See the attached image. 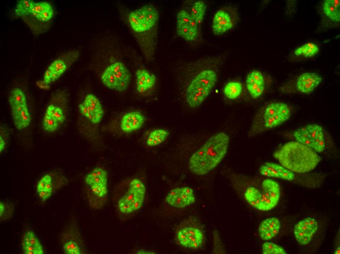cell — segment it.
Masks as SVG:
<instances>
[{
  "label": "cell",
  "instance_id": "cell-1",
  "mask_svg": "<svg viewBox=\"0 0 340 254\" xmlns=\"http://www.w3.org/2000/svg\"><path fill=\"white\" fill-rule=\"evenodd\" d=\"M224 60L223 55L209 56L178 68L177 80L188 106L197 108L205 101L218 81Z\"/></svg>",
  "mask_w": 340,
  "mask_h": 254
},
{
  "label": "cell",
  "instance_id": "cell-2",
  "mask_svg": "<svg viewBox=\"0 0 340 254\" xmlns=\"http://www.w3.org/2000/svg\"><path fill=\"white\" fill-rule=\"evenodd\" d=\"M119 13L145 60L148 63L151 62L157 43L159 18L157 8L150 3L133 9L120 7Z\"/></svg>",
  "mask_w": 340,
  "mask_h": 254
},
{
  "label": "cell",
  "instance_id": "cell-3",
  "mask_svg": "<svg viewBox=\"0 0 340 254\" xmlns=\"http://www.w3.org/2000/svg\"><path fill=\"white\" fill-rule=\"evenodd\" d=\"M229 143L230 137L224 131L209 134L204 143L190 156L188 169L196 175L208 174L223 159Z\"/></svg>",
  "mask_w": 340,
  "mask_h": 254
},
{
  "label": "cell",
  "instance_id": "cell-4",
  "mask_svg": "<svg viewBox=\"0 0 340 254\" xmlns=\"http://www.w3.org/2000/svg\"><path fill=\"white\" fill-rule=\"evenodd\" d=\"M273 156L279 164L298 173H305L314 169L321 160L318 153L296 141L283 144L274 152Z\"/></svg>",
  "mask_w": 340,
  "mask_h": 254
},
{
  "label": "cell",
  "instance_id": "cell-5",
  "mask_svg": "<svg viewBox=\"0 0 340 254\" xmlns=\"http://www.w3.org/2000/svg\"><path fill=\"white\" fill-rule=\"evenodd\" d=\"M294 108L281 101L266 103L256 112L248 135L253 137L280 126L292 116Z\"/></svg>",
  "mask_w": 340,
  "mask_h": 254
},
{
  "label": "cell",
  "instance_id": "cell-6",
  "mask_svg": "<svg viewBox=\"0 0 340 254\" xmlns=\"http://www.w3.org/2000/svg\"><path fill=\"white\" fill-rule=\"evenodd\" d=\"M131 79V73L120 44L101 72L100 79L108 88L123 92L128 88Z\"/></svg>",
  "mask_w": 340,
  "mask_h": 254
},
{
  "label": "cell",
  "instance_id": "cell-7",
  "mask_svg": "<svg viewBox=\"0 0 340 254\" xmlns=\"http://www.w3.org/2000/svg\"><path fill=\"white\" fill-rule=\"evenodd\" d=\"M282 135L306 146L318 153L323 152L332 140L331 134L324 127L315 123L284 132Z\"/></svg>",
  "mask_w": 340,
  "mask_h": 254
},
{
  "label": "cell",
  "instance_id": "cell-8",
  "mask_svg": "<svg viewBox=\"0 0 340 254\" xmlns=\"http://www.w3.org/2000/svg\"><path fill=\"white\" fill-rule=\"evenodd\" d=\"M85 191L89 206L94 210L102 209L108 196V173L103 168L96 167L84 178Z\"/></svg>",
  "mask_w": 340,
  "mask_h": 254
},
{
  "label": "cell",
  "instance_id": "cell-9",
  "mask_svg": "<svg viewBox=\"0 0 340 254\" xmlns=\"http://www.w3.org/2000/svg\"><path fill=\"white\" fill-rule=\"evenodd\" d=\"M146 193V188L141 179L138 177L130 179L117 201L118 210L124 214L139 210L144 204Z\"/></svg>",
  "mask_w": 340,
  "mask_h": 254
},
{
  "label": "cell",
  "instance_id": "cell-10",
  "mask_svg": "<svg viewBox=\"0 0 340 254\" xmlns=\"http://www.w3.org/2000/svg\"><path fill=\"white\" fill-rule=\"evenodd\" d=\"M322 81V76L314 72H305L283 84L279 88L283 94L309 95L313 93Z\"/></svg>",
  "mask_w": 340,
  "mask_h": 254
},
{
  "label": "cell",
  "instance_id": "cell-11",
  "mask_svg": "<svg viewBox=\"0 0 340 254\" xmlns=\"http://www.w3.org/2000/svg\"><path fill=\"white\" fill-rule=\"evenodd\" d=\"M146 117L140 110H130L124 112L109 123V130L116 134L126 135L134 133L143 126Z\"/></svg>",
  "mask_w": 340,
  "mask_h": 254
},
{
  "label": "cell",
  "instance_id": "cell-12",
  "mask_svg": "<svg viewBox=\"0 0 340 254\" xmlns=\"http://www.w3.org/2000/svg\"><path fill=\"white\" fill-rule=\"evenodd\" d=\"M320 21L317 29L324 32L338 28L340 24V1L324 0L318 6Z\"/></svg>",
  "mask_w": 340,
  "mask_h": 254
},
{
  "label": "cell",
  "instance_id": "cell-13",
  "mask_svg": "<svg viewBox=\"0 0 340 254\" xmlns=\"http://www.w3.org/2000/svg\"><path fill=\"white\" fill-rule=\"evenodd\" d=\"M238 10L234 6L227 5L219 8L214 14L212 30L214 35L220 36L233 29L238 23Z\"/></svg>",
  "mask_w": 340,
  "mask_h": 254
},
{
  "label": "cell",
  "instance_id": "cell-14",
  "mask_svg": "<svg viewBox=\"0 0 340 254\" xmlns=\"http://www.w3.org/2000/svg\"><path fill=\"white\" fill-rule=\"evenodd\" d=\"M273 83V80L270 75L257 69L250 71L245 80L247 90L253 99H258L264 95Z\"/></svg>",
  "mask_w": 340,
  "mask_h": 254
},
{
  "label": "cell",
  "instance_id": "cell-15",
  "mask_svg": "<svg viewBox=\"0 0 340 254\" xmlns=\"http://www.w3.org/2000/svg\"><path fill=\"white\" fill-rule=\"evenodd\" d=\"M78 109L81 115L93 126L99 125L104 116L103 106L98 97L93 93L85 96Z\"/></svg>",
  "mask_w": 340,
  "mask_h": 254
},
{
  "label": "cell",
  "instance_id": "cell-16",
  "mask_svg": "<svg viewBox=\"0 0 340 254\" xmlns=\"http://www.w3.org/2000/svg\"><path fill=\"white\" fill-rule=\"evenodd\" d=\"M176 30L179 37L188 42L197 41L201 34V27L184 8L180 10L177 14Z\"/></svg>",
  "mask_w": 340,
  "mask_h": 254
},
{
  "label": "cell",
  "instance_id": "cell-17",
  "mask_svg": "<svg viewBox=\"0 0 340 254\" xmlns=\"http://www.w3.org/2000/svg\"><path fill=\"white\" fill-rule=\"evenodd\" d=\"M262 191L259 196L258 210L268 211L274 208L280 197V188L278 184L271 179H265L262 182Z\"/></svg>",
  "mask_w": 340,
  "mask_h": 254
},
{
  "label": "cell",
  "instance_id": "cell-18",
  "mask_svg": "<svg viewBox=\"0 0 340 254\" xmlns=\"http://www.w3.org/2000/svg\"><path fill=\"white\" fill-rule=\"evenodd\" d=\"M62 249L65 254H82L84 248L81 236L77 226L72 223L63 231L61 237Z\"/></svg>",
  "mask_w": 340,
  "mask_h": 254
},
{
  "label": "cell",
  "instance_id": "cell-19",
  "mask_svg": "<svg viewBox=\"0 0 340 254\" xmlns=\"http://www.w3.org/2000/svg\"><path fill=\"white\" fill-rule=\"evenodd\" d=\"M157 84L156 76L147 68L142 67L135 72V88L140 96L147 97L154 91Z\"/></svg>",
  "mask_w": 340,
  "mask_h": 254
},
{
  "label": "cell",
  "instance_id": "cell-20",
  "mask_svg": "<svg viewBox=\"0 0 340 254\" xmlns=\"http://www.w3.org/2000/svg\"><path fill=\"white\" fill-rule=\"evenodd\" d=\"M203 239V234L201 230L193 226H183L176 233L178 243L187 248L196 249L200 247Z\"/></svg>",
  "mask_w": 340,
  "mask_h": 254
},
{
  "label": "cell",
  "instance_id": "cell-21",
  "mask_svg": "<svg viewBox=\"0 0 340 254\" xmlns=\"http://www.w3.org/2000/svg\"><path fill=\"white\" fill-rule=\"evenodd\" d=\"M195 200L193 190L188 186L178 187L171 190L165 198V201L168 205L176 208L187 207L194 203Z\"/></svg>",
  "mask_w": 340,
  "mask_h": 254
},
{
  "label": "cell",
  "instance_id": "cell-22",
  "mask_svg": "<svg viewBox=\"0 0 340 254\" xmlns=\"http://www.w3.org/2000/svg\"><path fill=\"white\" fill-rule=\"evenodd\" d=\"M318 229L317 221L312 217L304 218L294 227V234L298 243L301 245L308 244Z\"/></svg>",
  "mask_w": 340,
  "mask_h": 254
},
{
  "label": "cell",
  "instance_id": "cell-23",
  "mask_svg": "<svg viewBox=\"0 0 340 254\" xmlns=\"http://www.w3.org/2000/svg\"><path fill=\"white\" fill-rule=\"evenodd\" d=\"M64 120L65 116L63 109L50 104L46 108L43 117L42 128L48 132H53L58 129Z\"/></svg>",
  "mask_w": 340,
  "mask_h": 254
},
{
  "label": "cell",
  "instance_id": "cell-24",
  "mask_svg": "<svg viewBox=\"0 0 340 254\" xmlns=\"http://www.w3.org/2000/svg\"><path fill=\"white\" fill-rule=\"evenodd\" d=\"M64 184L63 181L55 180L51 173H46L38 181L36 191L42 201H45Z\"/></svg>",
  "mask_w": 340,
  "mask_h": 254
},
{
  "label": "cell",
  "instance_id": "cell-25",
  "mask_svg": "<svg viewBox=\"0 0 340 254\" xmlns=\"http://www.w3.org/2000/svg\"><path fill=\"white\" fill-rule=\"evenodd\" d=\"M13 123L19 130L27 128L30 124L31 115L27 103L10 106Z\"/></svg>",
  "mask_w": 340,
  "mask_h": 254
},
{
  "label": "cell",
  "instance_id": "cell-26",
  "mask_svg": "<svg viewBox=\"0 0 340 254\" xmlns=\"http://www.w3.org/2000/svg\"><path fill=\"white\" fill-rule=\"evenodd\" d=\"M259 173L265 176L290 181L291 171L280 164L265 162L259 169Z\"/></svg>",
  "mask_w": 340,
  "mask_h": 254
},
{
  "label": "cell",
  "instance_id": "cell-27",
  "mask_svg": "<svg viewBox=\"0 0 340 254\" xmlns=\"http://www.w3.org/2000/svg\"><path fill=\"white\" fill-rule=\"evenodd\" d=\"M67 68V65L63 60H55L45 71L42 83L46 85L54 83L65 72Z\"/></svg>",
  "mask_w": 340,
  "mask_h": 254
},
{
  "label": "cell",
  "instance_id": "cell-28",
  "mask_svg": "<svg viewBox=\"0 0 340 254\" xmlns=\"http://www.w3.org/2000/svg\"><path fill=\"white\" fill-rule=\"evenodd\" d=\"M22 252L24 254H44L43 248L38 238L31 230L26 231L21 239Z\"/></svg>",
  "mask_w": 340,
  "mask_h": 254
},
{
  "label": "cell",
  "instance_id": "cell-29",
  "mask_svg": "<svg viewBox=\"0 0 340 254\" xmlns=\"http://www.w3.org/2000/svg\"><path fill=\"white\" fill-rule=\"evenodd\" d=\"M281 223L276 217H270L263 220L259 225L258 232L262 240H269L278 233Z\"/></svg>",
  "mask_w": 340,
  "mask_h": 254
},
{
  "label": "cell",
  "instance_id": "cell-30",
  "mask_svg": "<svg viewBox=\"0 0 340 254\" xmlns=\"http://www.w3.org/2000/svg\"><path fill=\"white\" fill-rule=\"evenodd\" d=\"M195 22L201 27L206 14L207 5L204 1L195 0L191 2L184 8Z\"/></svg>",
  "mask_w": 340,
  "mask_h": 254
},
{
  "label": "cell",
  "instance_id": "cell-31",
  "mask_svg": "<svg viewBox=\"0 0 340 254\" xmlns=\"http://www.w3.org/2000/svg\"><path fill=\"white\" fill-rule=\"evenodd\" d=\"M31 15L39 21H48L54 15L53 8L49 2L46 1L35 2Z\"/></svg>",
  "mask_w": 340,
  "mask_h": 254
},
{
  "label": "cell",
  "instance_id": "cell-32",
  "mask_svg": "<svg viewBox=\"0 0 340 254\" xmlns=\"http://www.w3.org/2000/svg\"><path fill=\"white\" fill-rule=\"evenodd\" d=\"M145 135L146 145L153 147L164 142L169 136L170 132L163 128H155L147 131Z\"/></svg>",
  "mask_w": 340,
  "mask_h": 254
},
{
  "label": "cell",
  "instance_id": "cell-33",
  "mask_svg": "<svg viewBox=\"0 0 340 254\" xmlns=\"http://www.w3.org/2000/svg\"><path fill=\"white\" fill-rule=\"evenodd\" d=\"M319 47L313 42H307L298 46L293 52L292 56L296 59H310L316 56Z\"/></svg>",
  "mask_w": 340,
  "mask_h": 254
},
{
  "label": "cell",
  "instance_id": "cell-34",
  "mask_svg": "<svg viewBox=\"0 0 340 254\" xmlns=\"http://www.w3.org/2000/svg\"><path fill=\"white\" fill-rule=\"evenodd\" d=\"M243 86L238 81H231L228 82L224 86L223 93L229 100L237 99L242 94Z\"/></svg>",
  "mask_w": 340,
  "mask_h": 254
},
{
  "label": "cell",
  "instance_id": "cell-35",
  "mask_svg": "<svg viewBox=\"0 0 340 254\" xmlns=\"http://www.w3.org/2000/svg\"><path fill=\"white\" fill-rule=\"evenodd\" d=\"M260 191L253 186L249 187L246 190L244 196L247 202L254 208L258 210Z\"/></svg>",
  "mask_w": 340,
  "mask_h": 254
},
{
  "label": "cell",
  "instance_id": "cell-36",
  "mask_svg": "<svg viewBox=\"0 0 340 254\" xmlns=\"http://www.w3.org/2000/svg\"><path fill=\"white\" fill-rule=\"evenodd\" d=\"M35 2L31 0H20L17 3L14 10L16 15L24 16L31 14Z\"/></svg>",
  "mask_w": 340,
  "mask_h": 254
},
{
  "label": "cell",
  "instance_id": "cell-37",
  "mask_svg": "<svg viewBox=\"0 0 340 254\" xmlns=\"http://www.w3.org/2000/svg\"><path fill=\"white\" fill-rule=\"evenodd\" d=\"M8 101L9 106L27 103L24 91L19 87H15L10 91L8 97Z\"/></svg>",
  "mask_w": 340,
  "mask_h": 254
},
{
  "label": "cell",
  "instance_id": "cell-38",
  "mask_svg": "<svg viewBox=\"0 0 340 254\" xmlns=\"http://www.w3.org/2000/svg\"><path fill=\"white\" fill-rule=\"evenodd\" d=\"M264 254H286L287 252L281 246L270 242H266L262 246Z\"/></svg>",
  "mask_w": 340,
  "mask_h": 254
},
{
  "label": "cell",
  "instance_id": "cell-39",
  "mask_svg": "<svg viewBox=\"0 0 340 254\" xmlns=\"http://www.w3.org/2000/svg\"><path fill=\"white\" fill-rule=\"evenodd\" d=\"M14 207L11 203L0 202V221L9 219L12 215Z\"/></svg>",
  "mask_w": 340,
  "mask_h": 254
},
{
  "label": "cell",
  "instance_id": "cell-40",
  "mask_svg": "<svg viewBox=\"0 0 340 254\" xmlns=\"http://www.w3.org/2000/svg\"><path fill=\"white\" fill-rule=\"evenodd\" d=\"M6 144V138L4 137L2 131H0V152L1 153L4 150Z\"/></svg>",
  "mask_w": 340,
  "mask_h": 254
},
{
  "label": "cell",
  "instance_id": "cell-41",
  "mask_svg": "<svg viewBox=\"0 0 340 254\" xmlns=\"http://www.w3.org/2000/svg\"><path fill=\"white\" fill-rule=\"evenodd\" d=\"M334 253H335V254H340V248H338L337 249V250L335 251V252Z\"/></svg>",
  "mask_w": 340,
  "mask_h": 254
}]
</instances>
